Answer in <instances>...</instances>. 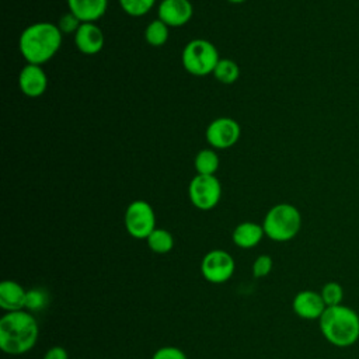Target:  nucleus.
<instances>
[{"mask_svg": "<svg viewBox=\"0 0 359 359\" xmlns=\"http://www.w3.org/2000/svg\"><path fill=\"white\" fill-rule=\"evenodd\" d=\"M38 335V323L29 311H10L0 318V348L4 353H27L35 346Z\"/></svg>", "mask_w": 359, "mask_h": 359, "instance_id": "f257e3e1", "label": "nucleus"}, {"mask_svg": "<svg viewBox=\"0 0 359 359\" xmlns=\"http://www.w3.org/2000/svg\"><path fill=\"white\" fill-rule=\"evenodd\" d=\"M62 45V32L57 25L41 21L28 25L20 35L18 48L27 63L42 66L50 60Z\"/></svg>", "mask_w": 359, "mask_h": 359, "instance_id": "f03ea898", "label": "nucleus"}, {"mask_svg": "<svg viewBox=\"0 0 359 359\" xmlns=\"http://www.w3.org/2000/svg\"><path fill=\"white\" fill-rule=\"evenodd\" d=\"M318 327L325 341L337 348L352 346L359 339V314L345 304L327 307Z\"/></svg>", "mask_w": 359, "mask_h": 359, "instance_id": "7ed1b4c3", "label": "nucleus"}, {"mask_svg": "<svg viewBox=\"0 0 359 359\" xmlns=\"http://www.w3.org/2000/svg\"><path fill=\"white\" fill-rule=\"evenodd\" d=\"M262 227L268 238L285 243L294 238L300 231L302 215L299 209L290 203H278L266 212Z\"/></svg>", "mask_w": 359, "mask_h": 359, "instance_id": "20e7f679", "label": "nucleus"}, {"mask_svg": "<svg viewBox=\"0 0 359 359\" xmlns=\"http://www.w3.org/2000/svg\"><path fill=\"white\" fill-rule=\"evenodd\" d=\"M220 60L216 46L206 39L189 41L181 53V62L184 69L192 76H208L213 73L217 62Z\"/></svg>", "mask_w": 359, "mask_h": 359, "instance_id": "39448f33", "label": "nucleus"}, {"mask_svg": "<svg viewBox=\"0 0 359 359\" xmlns=\"http://www.w3.org/2000/svg\"><path fill=\"white\" fill-rule=\"evenodd\" d=\"M126 231L137 240H146L156 229V213L151 205L137 199L128 205L123 216Z\"/></svg>", "mask_w": 359, "mask_h": 359, "instance_id": "423d86ee", "label": "nucleus"}, {"mask_svg": "<svg viewBox=\"0 0 359 359\" xmlns=\"http://www.w3.org/2000/svg\"><path fill=\"white\" fill-rule=\"evenodd\" d=\"M191 203L199 210L213 209L222 196L220 181L215 175L196 174L188 187Z\"/></svg>", "mask_w": 359, "mask_h": 359, "instance_id": "0eeeda50", "label": "nucleus"}, {"mask_svg": "<svg viewBox=\"0 0 359 359\" xmlns=\"http://www.w3.org/2000/svg\"><path fill=\"white\" fill-rule=\"evenodd\" d=\"M236 269L234 258L224 250L209 251L201 262V273L210 283L227 282Z\"/></svg>", "mask_w": 359, "mask_h": 359, "instance_id": "6e6552de", "label": "nucleus"}, {"mask_svg": "<svg viewBox=\"0 0 359 359\" xmlns=\"http://www.w3.org/2000/svg\"><path fill=\"white\" fill-rule=\"evenodd\" d=\"M240 133V125L233 118L220 116L208 125L205 136L213 149H229L237 143Z\"/></svg>", "mask_w": 359, "mask_h": 359, "instance_id": "1a4fd4ad", "label": "nucleus"}, {"mask_svg": "<svg viewBox=\"0 0 359 359\" xmlns=\"http://www.w3.org/2000/svg\"><path fill=\"white\" fill-rule=\"evenodd\" d=\"M292 309L294 314L303 320H320L327 306L320 292L306 289L294 294L292 302Z\"/></svg>", "mask_w": 359, "mask_h": 359, "instance_id": "9d476101", "label": "nucleus"}, {"mask_svg": "<svg viewBox=\"0 0 359 359\" xmlns=\"http://www.w3.org/2000/svg\"><path fill=\"white\" fill-rule=\"evenodd\" d=\"M194 14V7L189 0H161L157 7L158 20L168 27L185 25Z\"/></svg>", "mask_w": 359, "mask_h": 359, "instance_id": "9b49d317", "label": "nucleus"}, {"mask_svg": "<svg viewBox=\"0 0 359 359\" xmlns=\"http://www.w3.org/2000/svg\"><path fill=\"white\" fill-rule=\"evenodd\" d=\"M18 87L29 98L41 97L48 87V77L42 66L27 63L18 74Z\"/></svg>", "mask_w": 359, "mask_h": 359, "instance_id": "f8f14e48", "label": "nucleus"}, {"mask_svg": "<svg viewBox=\"0 0 359 359\" xmlns=\"http://www.w3.org/2000/svg\"><path fill=\"white\" fill-rule=\"evenodd\" d=\"M74 45L84 55H97L104 46V34L95 22H81L74 34Z\"/></svg>", "mask_w": 359, "mask_h": 359, "instance_id": "ddd939ff", "label": "nucleus"}, {"mask_svg": "<svg viewBox=\"0 0 359 359\" xmlns=\"http://www.w3.org/2000/svg\"><path fill=\"white\" fill-rule=\"evenodd\" d=\"M27 290L15 280L6 279L0 283V307L10 311H20L25 309Z\"/></svg>", "mask_w": 359, "mask_h": 359, "instance_id": "4468645a", "label": "nucleus"}, {"mask_svg": "<svg viewBox=\"0 0 359 359\" xmlns=\"http://www.w3.org/2000/svg\"><path fill=\"white\" fill-rule=\"evenodd\" d=\"M67 6L80 22H95L105 14L108 0H67Z\"/></svg>", "mask_w": 359, "mask_h": 359, "instance_id": "2eb2a0df", "label": "nucleus"}, {"mask_svg": "<svg viewBox=\"0 0 359 359\" xmlns=\"http://www.w3.org/2000/svg\"><path fill=\"white\" fill-rule=\"evenodd\" d=\"M264 236L265 233H264L262 224H258L254 222H243L236 226V229L233 230L231 238L237 247L247 250L258 245Z\"/></svg>", "mask_w": 359, "mask_h": 359, "instance_id": "dca6fc26", "label": "nucleus"}, {"mask_svg": "<svg viewBox=\"0 0 359 359\" xmlns=\"http://www.w3.org/2000/svg\"><path fill=\"white\" fill-rule=\"evenodd\" d=\"M149 248L156 254H167L174 247L172 234L165 229L156 227L150 236L146 238Z\"/></svg>", "mask_w": 359, "mask_h": 359, "instance_id": "f3484780", "label": "nucleus"}, {"mask_svg": "<svg viewBox=\"0 0 359 359\" xmlns=\"http://www.w3.org/2000/svg\"><path fill=\"white\" fill-rule=\"evenodd\" d=\"M219 156L213 149H203L199 150L195 156V170L198 174L203 175H215L219 168Z\"/></svg>", "mask_w": 359, "mask_h": 359, "instance_id": "a211bd4d", "label": "nucleus"}, {"mask_svg": "<svg viewBox=\"0 0 359 359\" xmlns=\"http://www.w3.org/2000/svg\"><path fill=\"white\" fill-rule=\"evenodd\" d=\"M168 25L164 24L161 20L156 18L149 22L144 29V39L151 46H161L168 39Z\"/></svg>", "mask_w": 359, "mask_h": 359, "instance_id": "6ab92c4d", "label": "nucleus"}, {"mask_svg": "<svg viewBox=\"0 0 359 359\" xmlns=\"http://www.w3.org/2000/svg\"><path fill=\"white\" fill-rule=\"evenodd\" d=\"M213 76L222 84H233L240 76L238 65L231 59H220L213 70Z\"/></svg>", "mask_w": 359, "mask_h": 359, "instance_id": "aec40b11", "label": "nucleus"}, {"mask_svg": "<svg viewBox=\"0 0 359 359\" xmlns=\"http://www.w3.org/2000/svg\"><path fill=\"white\" fill-rule=\"evenodd\" d=\"M320 294L327 307L339 306V304H342V300H344V287L341 283H338L335 280H330L323 285Z\"/></svg>", "mask_w": 359, "mask_h": 359, "instance_id": "412c9836", "label": "nucleus"}, {"mask_svg": "<svg viewBox=\"0 0 359 359\" xmlns=\"http://www.w3.org/2000/svg\"><path fill=\"white\" fill-rule=\"evenodd\" d=\"M118 1L121 8L130 17L144 15L156 4V0H118Z\"/></svg>", "mask_w": 359, "mask_h": 359, "instance_id": "4be33fe9", "label": "nucleus"}, {"mask_svg": "<svg viewBox=\"0 0 359 359\" xmlns=\"http://www.w3.org/2000/svg\"><path fill=\"white\" fill-rule=\"evenodd\" d=\"M48 304V293L45 289L34 287L27 290V302L25 309L29 311H39Z\"/></svg>", "mask_w": 359, "mask_h": 359, "instance_id": "5701e85b", "label": "nucleus"}, {"mask_svg": "<svg viewBox=\"0 0 359 359\" xmlns=\"http://www.w3.org/2000/svg\"><path fill=\"white\" fill-rule=\"evenodd\" d=\"M272 265H273L272 258L266 254H262L258 258H255V261L252 262V275H254V278L259 279V278L266 276L272 271Z\"/></svg>", "mask_w": 359, "mask_h": 359, "instance_id": "b1692460", "label": "nucleus"}, {"mask_svg": "<svg viewBox=\"0 0 359 359\" xmlns=\"http://www.w3.org/2000/svg\"><path fill=\"white\" fill-rule=\"evenodd\" d=\"M80 24H81L80 20L74 14L67 11V13L62 14V17L59 18L57 27H59L62 34H76V31L79 29Z\"/></svg>", "mask_w": 359, "mask_h": 359, "instance_id": "393cba45", "label": "nucleus"}, {"mask_svg": "<svg viewBox=\"0 0 359 359\" xmlns=\"http://www.w3.org/2000/svg\"><path fill=\"white\" fill-rule=\"evenodd\" d=\"M151 359H188V358L177 346H161L153 353Z\"/></svg>", "mask_w": 359, "mask_h": 359, "instance_id": "a878e982", "label": "nucleus"}, {"mask_svg": "<svg viewBox=\"0 0 359 359\" xmlns=\"http://www.w3.org/2000/svg\"><path fill=\"white\" fill-rule=\"evenodd\" d=\"M42 359H69V353H67V351L63 346L56 345V346H50L45 352Z\"/></svg>", "mask_w": 359, "mask_h": 359, "instance_id": "bb28decb", "label": "nucleus"}, {"mask_svg": "<svg viewBox=\"0 0 359 359\" xmlns=\"http://www.w3.org/2000/svg\"><path fill=\"white\" fill-rule=\"evenodd\" d=\"M227 1H230V3H233V4H240V3H244L245 0H227Z\"/></svg>", "mask_w": 359, "mask_h": 359, "instance_id": "cd10ccee", "label": "nucleus"}]
</instances>
